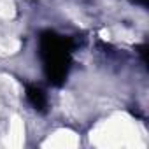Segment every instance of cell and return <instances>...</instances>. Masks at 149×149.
<instances>
[{
	"label": "cell",
	"instance_id": "3",
	"mask_svg": "<svg viewBox=\"0 0 149 149\" xmlns=\"http://www.w3.org/2000/svg\"><path fill=\"white\" fill-rule=\"evenodd\" d=\"M133 2H135V4H142V6H144V4H146V0H133Z\"/></svg>",
	"mask_w": 149,
	"mask_h": 149
},
{
	"label": "cell",
	"instance_id": "2",
	"mask_svg": "<svg viewBox=\"0 0 149 149\" xmlns=\"http://www.w3.org/2000/svg\"><path fill=\"white\" fill-rule=\"evenodd\" d=\"M26 98H28V102H30L37 111H44L46 105H47L46 93H44L39 86H28V88H26Z\"/></svg>",
	"mask_w": 149,
	"mask_h": 149
},
{
	"label": "cell",
	"instance_id": "1",
	"mask_svg": "<svg viewBox=\"0 0 149 149\" xmlns=\"http://www.w3.org/2000/svg\"><path fill=\"white\" fill-rule=\"evenodd\" d=\"M70 53L72 44L67 37L46 30L39 37V58L42 70L51 84L60 86L70 70Z\"/></svg>",
	"mask_w": 149,
	"mask_h": 149
}]
</instances>
